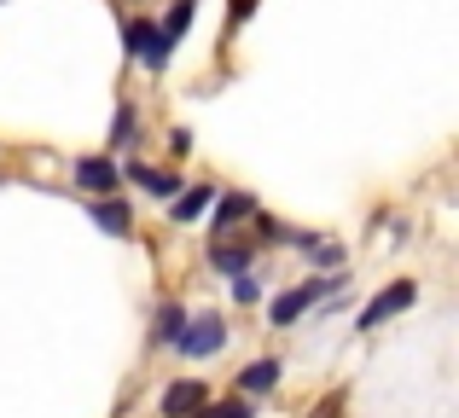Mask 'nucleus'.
Listing matches in <instances>:
<instances>
[{
	"label": "nucleus",
	"mask_w": 459,
	"mask_h": 418,
	"mask_svg": "<svg viewBox=\"0 0 459 418\" xmlns=\"http://www.w3.org/2000/svg\"><path fill=\"white\" fill-rule=\"evenodd\" d=\"M221 343H227V326H221V320H210V314H204V320H186V326L175 331V349L186 354V361H210Z\"/></svg>",
	"instance_id": "f257e3e1"
},
{
	"label": "nucleus",
	"mask_w": 459,
	"mask_h": 418,
	"mask_svg": "<svg viewBox=\"0 0 459 418\" xmlns=\"http://www.w3.org/2000/svg\"><path fill=\"white\" fill-rule=\"evenodd\" d=\"M343 291V279H308V285H297V291H285V296H273V326H291V320H303V308L308 303H320V296H337Z\"/></svg>",
	"instance_id": "f03ea898"
},
{
	"label": "nucleus",
	"mask_w": 459,
	"mask_h": 418,
	"mask_svg": "<svg viewBox=\"0 0 459 418\" xmlns=\"http://www.w3.org/2000/svg\"><path fill=\"white\" fill-rule=\"evenodd\" d=\"M123 41H128V53H134L146 70H163V64H169V53H175V41H169L163 30H152L146 18H134V23H128V30H123Z\"/></svg>",
	"instance_id": "7ed1b4c3"
},
{
	"label": "nucleus",
	"mask_w": 459,
	"mask_h": 418,
	"mask_svg": "<svg viewBox=\"0 0 459 418\" xmlns=\"http://www.w3.org/2000/svg\"><path fill=\"white\" fill-rule=\"evenodd\" d=\"M419 303V285L413 279H395L390 291H378L367 308H360V331H372V326H384V320H395L402 308H413Z\"/></svg>",
	"instance_id": "20e7f679"
},
{
	"label": "nucleus",
	"mask_w": 459,
	"mask_h": 418,
	"mask_svg": "<svg viewBox=\"0 0 459 418\" xmlns=\"http://www.w3.org/2000/svg\"><path fill=\"white\" fill-rule=\"evenodd\" d=\"M76 186H82V192H93V198H105V192L123 186V169H117L111 158H82L76 163Z\"/></svg>",
	"instance_id": "39448f33"
},
{
	"label": "nucleus",
	"mask_w": 459,
	"mask_h": 418,
	"mask_svg": "<svg viewBox=\"0 0 459 418\" xmlns=\"http://www.w3.org/2000/svg\"><path fill=\"white\" fill-rule=\"evenodd\" d=\"M204 407V389L198 384H169L163 389V418H192Z\"/></svg>",
	"instance_id": "423d86ee"
},
{
	"label": "nucleus",
	"mask_w": 459,
	"mask_h": 418,
	"mask_svg": "<svg viewBox=\"0 0 459 418\" xmlns=\"http://www.w3.org/2000/svg\"><path fill=\"white\" fill-rule=\"evenodd\" d=\"M128 175H134V186H146L152 198H180V181H175V175H163V169H146V163H134Z\"/></svg>",
	"instance_id": "0eeeda50"
},
{
	"label": "nucleus",
	"mask_w": 459,
	"mask_h": 418,
	"mask_svg": "<svg viewBox=\"0 0 459 418\" xmlns=\"http://www.w3.org/2000/svg\"><path fill=\"white\" fill-rule=\"evenodd\" d=\"M280 372H285L280 361H250V366H245V378H238V384H245L250 396H268V389L280 384Z\"/></svg>",
	"instance_id": "6e6552de"
},
{
	"label": "nucleus",
	"mask_w": 459,
	"mask_h": 418,
	"mask_svg": "<svg viewBox=\"0 0 459 418\" xmlns=\"http://www.w3.org/2000/svg\"><path fill=\"white\" fill-rule=\"evenodd\" d=\"M215 204V186H192L186 198H169V209H175V221H198L204 209Z\"/></svg>",
	"instance_id": "1a4fd4ad"
},
{
	"label": "nucleus",
	"mask_w": 459,
	"mask_h": 418,
	"mask_svg": "<svg viewBox=\"0 0 459 418\" xmlns=\"http://www.w3.org/2000/svg\"><path fill=\"white\" fill-rule=\"evenodd\" d=\"M245 215H256V198H250V192H227L221 204H215V226L227 233V226H233V221H245Z\"/></svg>",
	"instance_id": "9d476101"
},
{
	"label": "nucleus",
	"mask_w": 459,
	"mask_h": 418,
	"mask_svg": "<svg viewBox=\"0 0 459 418\" xmlns=\"http://www.w3.org/2000/svg\"><path fill=\"white\" fill-rule=\"evenodd\" d=\"M134 140H140V116L123 105V111H117V123H111V146H117V151H128Z\"/></svg>",
	"instance_id": "9b49d317"
},
{
	"label": "nucleus",
	"mask_w": 459,
	"mask_h": 418,
	"mask_svg": "<svg viewBox=\"0 0 459 418\" xmlns=\"http://www.w3.org/2000/svg\"><path fill=\"white\" fill-rule=\"evenodd\" d=\"M210 261H215V273H245L250 268V256H245V250H233V244H215Z\"/></svg>",
	"instance_id": "f8f14e48"
},
{
	"label": "nucleus",
	"mask_w": 459,
	"mask_h": 418,
	"mask_svg": "<svg viewBox=\"0 0 459 418\" xmlns=\"http://www.w3.org/2000/svg\"><path fill=\"white\" fill-rule=\"evenodd\" d=\"M93 221H100L105 233H123V226H128V209L117 204V198H105V204H93Z\"/></svg>",
	"instance_id": "ddd939ff"
},
{
	"label": "nucleus",
	"mask_w": 459,
	"mask_h": 418,
	"mask_svg": "<svg viewBox=\"0 0 459 418\" xmlns=\"http://www.w3.org/2000/svg\"><path fill=\"white\" fill-rule=\"evenodd\" d=\"M192 30V0H180V6L175 12H169V23H163V35H169V41H175L180 47V35H186Z\"/></svg>",
	"instance_id": "4468645a"
},
{
	"label": "nucleus",
	"mask_w": 459,
	"mask_h": 418,
	"mask_svg": "<svg viewBox=\"0 0 459 418\" xmlns=\"http://www.w3.org/2000/svg\"><path fill=\"white\" fill-rule=\"evenodd\" d=\"M180 326H186V314H180V308L169 303V308H163V326H157V337H163V343H175V331H180Z\"/></svg>",
	"instance_id": "2eb2a0df"
},
{
	"label": "nucleus",
	"mask_w": 459,
	"mask_h": 418,
	"mask_svg": "<svg viewBox=\"0 0 459 418\" xmlns=\"http://www.w3.org/2000/svg\"><path fill=\"white\" fill-rule=\"evenodd\" d=\"M192 418H250V407L245 401H227V407H198Z\"/></svg>",
	"instance_id": "dca6fc26"
},
{
	"label": "nucleus",
	"mask_w": 459,
	"mask_h": 418,
	"mask_svg": "<svg viewBox=\"0 0 459 418\" xmlns=\"http://www.w3.org/2000/svg\"><path fill=\"white\" fill-rule=\"evenodd\" d=\"M169 151H175V158H186V151H192V134H186V128H175V134H169Z\"/></svg>",
	"instance_id": "f3484780"
},
{
	"label": "nucleus",
	"mask_w": 459,
	"mask_h": 418,
	"mask_svg": "<svg viewBox=\"0 0 459 418\" xmlns=\"http://www.w3.org/2000/svg\"><path fill=\"white\" fill-rule=\"evenodd\" d=\"M250 12H256V0H233V23H245Z\"/></svg>",
	"instance_id": "a211bd4d"
}]
</instances>
